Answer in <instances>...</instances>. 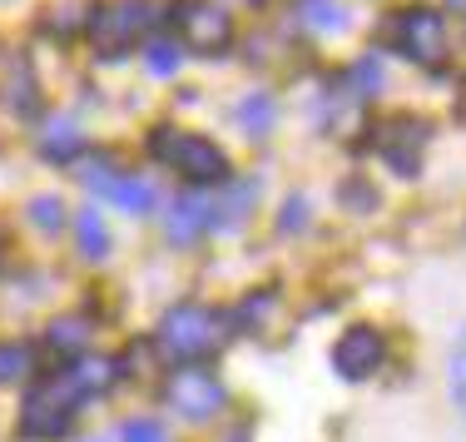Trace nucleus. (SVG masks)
I'll return each mask as SVG.
<instances>
[{"mask_svg": "<svg viewBox=\"0 0 466 442\" xmlns=\"http://www.w3.org/2000/svg\"><path fill=\"white\" fill-rule=\"evenodd\" d=\"M447 5H451V10H466V0H447Z\"/></svg>", "mask_w": 466, "mask_h": 442, "instance_id": "a878e982", "label": "nucleus"}, {"mask_svg": "<svg viewBox=\"0 0 466 442\" xmlns=\"http://www.w3.org/2000/svg\"><path fill=\"white\" fill-rule=\"evenodd\" d=\"M233 119L243 125V135L263 139L273 125H279V105H273V95H268V90H253V95H243L238 105H233Z\"/></svg>", "mask_w": 466, "mask_h": 442, "instance_id": "ddd939ff", "label": "nucleus"}, {"mask_svg": "<svg viewBox=\"0 0 466 442\" xmlns=\"http://www.w3.org/2000/svg\"><path fill=\"white\" fill-rule=\"evenodd\" d=\"M149 26H154L149 0H115V5H99L90 15V40H95V50L109 60V55H125Z\"/></svg>", "mask_w": 466, "mask_h": 442, "instance_id": "39448f33", "label": "nucleus"}, {"mask_svg": "<svg viewBox=\"0 0 466 442\" xmlns=\"http://www.w3.org/2000/svg\"><path fill=\"white\" fill-rule=\"evenodd\" d=\"M169 20L184 36V46H194L198 55H218V50H228V40H233L228 10L214 5V0H179V5L169 10Z\"/></svg>", "mask_w": 466, "mask_h": 442, "instance_id": "423d86ee", "label": "nucleus"}, {"mask_svg": "<svg viewBox=\"0 0 466 442\" xmlns=\"http://www.w3.org/2000/svg\"><path fill=\"white\" fill-rule=\"evenodd\" d=\"M75 413H80V397H75V388L65 383V373H55V378H46L35 393L25 397V413H20V433L25 437H65L75 423Z\"/></svg>", "mask_w": 466, "mask_h": 442, "instance_id": "7ed1b4c3", "label": "nucleus"}, {"mask_svg": "<svg viewBox=\"0 0 466 442\" xmlns=\"http://www.w3.org/2000/svg\"><path fill=\"white\" fill-rule=\"evenodd\" d=\"M392 40L407 60L417 65H441L447 60V20L437 15L431 5H412L392 20Z\"/></svg>", "mask_w": 466, "mask_h": 442, "instance_id": "0eeeda50", "label": "nucleus"}, {"mask_svg": "<svg viewBox=\"0 0 466 442\" xmlns=\"http://www.w3.org/2000/svg\"><path fill=\"white\" fill-rule=\"evenodd\" d=\"M308 219V209H303V199H288V209H283V229H298Z\"/></svg>", "mask_w": 466, "mask_h": 442, "instance_id": "393cba45", "label": "nucleus"}, {"mask_svg": "<svg viewBox=\"0 0 466 442\" xmlns=\"http://www.w3.org/2000/svg\"><path fill=\"white\" fill-rule=\"evenodd\" d=\"M75 239H80L85 259H105V253H109V234H105L99 209H80V214H75Z\"/></svg>", "mask_w": 466, "mask_h": 442, "instance_id": "dca6fc26", "label": "nucleus"}, {"mask_svg": "<svg viewBox=\"0 0 466 442\" xmlns=\"http://www.w3.org/2000/svg\"><path fill=\"white\" fill-rule=\"evenodd\" d=\"M46 338H50V348H55V353L75 358V353H85V348H90V324H80V318H55Z\"/></svg>", "mask_w": 466, "mask_h": 442, "instance_id": "f3484780", "label": "nucleus"}, {"mask_svg": "<svg viewBox=\"0 0 466 442\" xmlns=\"http://www.w3.org/2000/svg\"><path fill=\"white\" fill-rule=\"evenodd\" d=\"M303 20H308L313 30H342V26H348V10H342L338 0H308V5H303Z\"/></svg>", "mask_w": 466, "mask_h": 442, "instance_id": "6ab92c4d", "label": "nucleus"}, {"mask_svg": "<svg viewBox=\"0 0 466 442\" xmlns=\"http://www.w3.org/2000/svg\"><path fill=\"white\" fill-rule=\"evenodd\" d=\"M377 90H382V70H377V60H358L352 65V99L377 95Z\"/></svg>", "mask_w": 466, "mask_h": 442, "instance_id": "5701e85b", "label": "nucleus"}, {"mask_svg": "<svg viewBox=\"0 0 466 442\" xmlns=\"http://www.w3.org/2000/svg\"><path fill=\"white\" fill-rule=\"evenodd\" d=\"M451 403H457V413L466 417V328H461L457 348H451Z\"/></svg>", "mask_w": 466, "mask_h": 442, "instance_id": "aec40b11", "label": "nucleus"}, {"mask_svg": "<svg viewBox=\"0 0 466 442\" xmlns=\"http://www.w3.org/2000/svg\"><path fill=\"white\" fill-rule=\"evenodd\" d=\"M80 180L90 184V190L105 194L109 204H119L125 214H154V204H159L154 180H144V174H119L115 164H105V159L80 164Z\"/></svg>", "mask_w": 466, "mask_h": 442, "instance_id": "6e6552de", "label": "nucleus"}, {"mask_svg": "<svg viewBox=\"0 0 466 442\" xmlns=\"http://www.w3.org/2000/svg\"><path fill=\"white\" fill-rule=\"evenodd\" d=\"M164 403H174V413L188 417V423H208V417L224 413L228 393H224V383H218L208 368L184 363V368H174L169 383H164Z\"/></svg>", "mask_w": 466, "mask_h": 442, "instance_id": "20e7f679", "label": "nucleus"}, {"mask_svg": "<svg viewBox=\"0 0 466 442\" xmlns=\"http://www.w3.org/2000/svg\"><path fill=\"white\" fill-rule=\"evenodd\" d=\"M149 154H154V159H164V164H174V170H179L184 180H194V184H214V180H224V174H228V159H224V149H218L214 139L184 135V129H174V125L154 129V135H149Z\"/></svg>", "mask_w": 466, "mask_h": 442, "instance_id": "f03ea898", "label": "nucleus"}, {"mask_svg": "<svg viewBox=\"0 0 466 442\" xmlns=\"http://www.w3.org/2000/svg\"><path fill=\"white\" fill-rule=\"evenodd\" d=\"M228 328H233L228 314H218V308H208V303H174L159 324V344L169 348L174 358L198 363V358L224 348Z\"/></svg>", "mask_w": 466, "mask_h": 442, "instance_id": "f257e3e1", "label": "nucleus"}, {"mask_svg": "<svg viewBox=\"0 0 466 442\" xmlns=\"http://www.w3.org/2000/svg\"><path fill=\"white\" fill-rule=\"evenodd\" d=\"M30 224H35V229H46V234H55V229L65 224V209H60V199H55V194H40L35 204H30Z\"/></svg>", "mask_w": 466, "mask_h": 442, "instance_id": "412c9836", "label": "nucleus"}, {"mask_svg": "<svg viewBox=\"0 0 466 442\" xmlns=\"http://www.w3.org/2000/svg\"><path fill=\"white\" fill-rule=\"evenodd\" d=\"M80 145H85L80 125H75V119H65V115H55L50 125L40 129V154L55 159V164H70L75 154H80Z\"/></svg>", "mask_w": 466, "mask_h": 442, "instance_id": "4468645a", "label": "nucleus"}, {"mask_svg": "<svg viewBox=\"0 0 466 442\" xmlns=\"http://www.w3.org/2000/svg\"><path fill=\"white\" fill-rule=\"evenodd\" d=\"M208 229H214V204L204 194H179L164 204V234L174 249H194Z\"/></svg>", "mask_w": 466, "mask_h": 442, "instance_id": "9d476101", "label": "nucleus"}, {"mask_svg": "<svg viewBox=\"0 0 466 442\" xmlns=\"http://www.w3.org/2000/svg\"><path fill=\"white\" fill-rule=\"evenodd\" d=\"M427 139L431 135H427V125H421V119H387V125L377 129V149H382V159L392 164L397 174H417Z\"/></svg>", "mask_w": 466, "mask_h": 442, "instance_id": "9b49d317", "label": "nucleus"}, {"mask_svg": "<svg viewBox=\"0 0 466 442\" xmlns=\"http://www.w3.org/2000/svg\"><path fill=\"white\" fill-rule=\"evenodd\" d=\"M119 437H125V442H164V427L154 423V417H129Z\"/></svg>", "mask_w": 466, "mask_h": 442, "instance_id": "b1692460", "label": "nucleus"}, {"mask_svg": "<svg viewBox=\"0 0 466 442\" xmlns=\"http://www.w3.org/2000/svg\"><path fill=\"white\" fill-rule=\"evenodd\" d=\"M30 373H35V348H30L25 338H5V344H0V388L25 383Z\"/></svg>", "mask_w": 466, "mask_h": 442, "instance_id": "2eb2a0df", "label": "nucleus"}, {"mask_svg": "<svg viewBox=\"0 0 466 442\" xmlns=\"http://www.w3.org/2000/svg\"><path fill=\"white\" fill-rule=\"evenodd\" d=\"M144 65H149V75H174V70H179V46L154 40V46L144 50Z\"/></svg>", "mask_w": 466, "mask_h": 442, "instance_id": "4be33fe9", "label": "nucleus"}, {"mask_svg": "<svg viewBox=\"0 0 466 442\" xmlns=\"http://www.w3.org/2000/svg\"><path fill=\"white\" fill-rule=\"evenodd\" d=\"M248 209H253V184L238 180V184L224 194V204H214V224H218V229H238L243 219H248Z\"/></svg>", "mask_w": 466, "mask_h": 442, "instance_id": "a211bd4d", "label": "nucleus"}, {"mask_svg": "<svg viewBox=\"0 0 466 442\" xmlns=\"http://www.w3.org/2000/svg\"><path fill=\"white\" fill-rule=\"evenodd\" d=\"M65 373V383L75 388V397H99V393H109L115 388V378H119V363L115 358H95V353H80V358H70V368H60Z\"/></svg>", "mask_w": 466, "mask_h": 442, "instance_id": "f8f14e48", "label": "nucleus"}, {"mask_svg": "<svg viewBox=\"0 0 466 442\" xmlns=\"http://www.w3.org/2000/svg\"><path fill=\"white\" fill-rule=\"evenodd\" d=\"M382 358H387V338L377 334V328H348V334L338 338V348H332V368L352 383L372 378V373L382 368Z\"/></svg>", "mask_w": 466, "mask_h": 442, "instance_id": "1a4fd4ad", "label": "nucleus"}]
</instances>
